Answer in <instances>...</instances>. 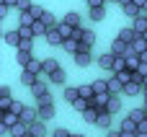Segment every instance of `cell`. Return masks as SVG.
<instances>
[{
	"label": "cell",
	"mask_w": 147,
	"mask_h": 137,
	"mask_svg": "<svg viewBox=\"0 0 147 137\" xmlns=\"http://www.w3.org/2000/svg\"><path fill=\"white\" fill-rule=\"evenodd\" d=\"M129 3H134V0H119V5H129Z\"/></svg>",
	"instance_id": "53"
},
{
	"label": "cell",
	"mask_w": 147,
	"mask_h": 137,
	"mask_svg": "<svg viewBox=\"0 0 147 137\" xmlns=\"http://www.w3.org/2000/svg\"><path fill=\"white\" fill-rule=\"evenodd\" d=\"M36 80H39V75H36V73H31V70L21 67V83H23V85H28V88H31Z\"/></svg>",
	"instance_id": "12"
},
{
	"label": "cell",
	"mask_w": 147,
	"mask_h": 137,
	"mask_svg": "<svg viewBox=\"0 0 147 137\" xmlns=\"http://www.w3.org/2000/svg\"><path fill=\"white\" fill-rule=\"evenodd\" d=\"M67 80V73H65V67H59V70H54L52 75H49V83H54V85H62Z\"/></svg>",
	"instance_id": "18"
},
{
	"label": "cell",
	"mask_w": 147,
	"mask_h": 137,
	"mask_svg": "<svg viewBox=\"0 0 147 137\" xmlns=\"http://www.w3.org/2000/svg\"><path fill=\"white\" fill-rule=\"evenodd\" d=\"M52 137H72V132H70V130H65V127H57V130L52 132Z\"/></svg>",
	"instance_id": "43"
},
{
	"label": "cell",
	"mask_w": 147,
	"mask_h": 137,
	"mask_svg": "<svg viewBox=\"0 0 147 137\" xmlns=\"http://www.w3.org/2000/svg\"><path fill=\"white\" fill-rule=\"evenodd\" d=\"M59 67H62V65H59L57 60H41V73H44V75H52V73L59 70Z\"/></svg>",
	"instance_id": "14"
},
{
	"label": "cell",
	"mask_w": 147,
	"mask_h": 137,
	"mask_svg": "<svg viewBox=\"0 0 147 137\" xmlns=\"http://www.w3.org/2000/svg\"><path fill=\"white\" fill-rule=\"evenodd\" d=\"M142 36H145V39H147V31H145V34H142Z\"/></svg>",
	"instance_id": "57"
},
{
	"label": "cell",
	"mask_w": 147,
	"mask_h": 137,
	"mask_svg": "<svg viewBox=\"0 0 147 137\" xmlns=\"http://www.w3.org/2000/svg\"><path fill=\"white\" fill-rule=\"evenodd\" d=\"M72 106H75V111H80V114H83V111H85V109H88V106H90V101H88V98H83V96H80V98H78V101H72Z\"/></svg>",
	"instance_id": "37"
},
{
	"label": "cell",
	"mask_w": 147,
	"mask_h": 137,
	"mask_svg": "<svg viewBox=\"0 0 147 137\" xmlns=\"http://www.w3.org/2000/svg\"><path fill=\"white\" fill-rule=\"evenodd\" d=\"M109 91H111L114 96H121V93H124V83H121L116 75H111V78H109Z\"/></svg>",
	"instance_id": "13"
},
{
	"label": "cell",
	"mask_w": 147,
	"mask_h": 137,
	"mask_svg": "<svg viewBox=\"0 0 147 137\" xmlns=\"http://www.w3.org/2000/svg\"><path fill=\"white\" fill-rule=\"evenodd\" d=\"M132 26H134V31L142 36V34L147 31V18H142V16H140V18H134V23H132Z\"/></svg>",
	"instance_id": "31"
},
{
	"label": "cell",
	"mask_w": 147,
	"mask_h": 137,
	"mask_svg": "<svg viewBox=\"0 0 147 137\" xmlns=\"http://www.w3.org/2000/svg\"><path fill=\"white\" fill-rule=\"evenodd\" d=\"M72 137H85V135H72Z\"/></svg>",
	"instance_id": "56"
},
{
	"label": "cell",
	"mask_w": 147,
	"mask_h": 137,
	"mask_svg": "<svg viewBox=\"0 0 147 137\" xmlns=\"http://www.w3.org/2000/svg\"><path fill=\"white\" fill-rule=\"evenodd\" d=\"M80 44H88V47H93V44H96V34H93L90 28H85V31H83V41H80Z\"/></svg>",
	"instance_id": "35"
},
{
	"label": "cell",
	"mask_w": 147,
	"mask_h": 137,
	"mask_svg": "<svg viewBox=\"0 0 147 137\" xmlns=\"http://www.w3.org/2000/svg\"><path fill=\"white\" fill-rule=\"evenodd\" d=\"M129 117H132L134 122H145V119H147V111H145V109H134V111H129Z\"/></svg>",
	"instance_id": "39"
},
{
	"label": "cell",
	"mask_w": 147,
	"mask_h": 137,
	"mask_svg": "<svg viewBox=\"0 0 147 137\" xmlns=\"http://www.w3.org/2000/svg\"><path fill=\"white\" fill-rule=\"evenodd\" d=\"M106 111H109V114H119V111H121V101H119V96H111V101L106 104Z\"/></svg>",
	"instance_id": "25"
},
{
	"label": "cell",
	"mask_w": 147,
	"mask_h": 137,
	"mask_svg": "<svg viewBox=\"0 0 147 137\" xmlns=\"http://www.w3.org/2000/svg\"><path fill=\"white\" fill-rule=\"evenodd\" d=\"M8 10H10V5H5V3H0V18H5V16H8Z\"/></svg>",
	"instance_id": "49"
},
{
	"label": "cell",
	"mask_w": 147,
	"mask_h": 137,
	"mask_svg": "<svg viewBox=\"0 0 147 137\" xmlns=\"http://www.w3.org/2000/svg\"><path fill=\"white\" fill-rule=\"evenodd\" d=\"M21 137H34V135H31V132H26V135H21Z\"/></svg>",
	"instance_id": "55"
},
{
	"label": "cell",
	"mask_w": 147,
	"mask_h": 137,
	"mask_svg": "<svg viewBox=\"0 0 147 137\" xmlns=\"http://www.w3.org/2000/svg\"><path fill=\"white\" fill-rule=\"evenodd\" d=\"M93 91H96V93H111V91H109V78L96 80V83H93Z\"/></svg>",
	"instance_id": "27"
},
{
	"label": "cell",
	"mask_w": 147,
	"mask_h": 137,
	"mask_svg": "<svg viewBox=\"0 0 147 137\" xmlns=\"http://www.w3.org/2000/svg\"><path fill=\"white\" fill-rule=\"evenodd\" d=\"M31 5H34L31 0H18V8H16V10H28Z\"/></svg>",
	"instance_id": "47"
},
{
	"label": "cell",
	"mask_w": 147,
	"mask_h": 137,
	"mask_svg": "<svg viewBox=\"0 0 147 137\" xmlns=\"http://www.w3.org/2000/svg\"><path fill=\"white\" fill-rule=\"evenodd\" d=\"M96 124H98L101 130H109V127H111V114H109L106 109H101V114H98V122H96Z\"/></svg>",
	"instance_id": "22"
},
{
	"label": "cell",
	"mask_w": 147,
	"mask_h": 137,
	"mask_svg": "<svg viewBox=\"0 0 147 137\" xmlns=\"http://www.w3.org/2000/svg\"><path fill=\"white\" fill-rule=\"evenodd\" d=\"M121 10H124L129 18H137V16H140V8H137L134 3H129V5H121Z\"/></svg>",
	"instance_id": "34"
},
{
	"label": "cell",
	"mask_w": 147,
	"mask_h": 137,
	"mask_svg": "<svg viewBox=\"0 0 147 137\" xmlns=\"http://www.w3.org/2000/svg\"><path fill=\"white\" fill-rule=\"evenodd\" d=\"M88 3V8H101V5H106V0H85Z\"/></svg>",
	"instance_id": "48"
},
{
	"label": "cell",
	"mask_w": 147,
	"mask_h": 137,
	"mask_svg": "<svg viewBox=\"0 0 147 137\" xmlns=\"http://www.w3.org/2000/svg\"><path fill=\"white\" fill-rule=\"evenodd\" d=\"M145 3H147V0H134V5H137V8H142Z\"/></svg>",
	"instance_id": "52"
},
{
	"label": "cell",
	"mask_w": 147,
	"mask_h": 137,
	"mask_svg": "<svg viewBox=\"0 0 147 137\" xmlns=\"http://www.w3.org/2000/svg\"><path fill=\"white\" fill-rule=\"evenodd\" d=\"M62 21H65V23H70V26H83V23H80V13H75V10H70Z\"/></svg>",
	"instance_id": "28"
},
{
	"label": "cell",
	"mask_w": 147,
	"mask_h": 137,
	"mask_svg": "<svg viewBox=\"0 0 147 137\" xmlns=\"http://www.w3.org/2000/svg\"><path fill=\"white\" fill-rule=\"evenodd\" d=\"M26 70H31V73H36V75H41V62H39V60H34V57H31V62H28V65H26Z\"/></svg>",
	"instance_id": "41"
},
{
	"label": "cell",
	"mask_w": 147,
	"mask_h": 137,
	"mask_svg": "<svg viewBox=\"0 0 147 137\" xmlns=\"http://www.w3.org/2000/svg\"><path fill=\"white\" fill-rule=\"evenodd\" d=\"M21 122V117L16 114V111H0V130H10V127H16Z\"/></svg>",
	"instance_id": "3"
},
{
	"label": "cell",
	"mask_w": 147,
	"mask_h": 137,
	"mask_svg": "<svg viewBox=\"0 0 147 137\" xmlns=\"http://www.w3.org/2000/svg\"><path fill=\"white\" fill-rule=\"evenodd\" d=\"M78 88H80V96H83V98H88V101L96 96V91H93V83H90V85H78Z\"/></svg>",
	"instance_id": "36"
},
{
	"label": "cell",
	"mask_w": 147,
	"mask_h": 137,
	"mask_svg": "<svg viewBox=\"0 0 147 137\" xmlns=\"http://www.w3.org/2000/svg\"><path fill=\"white\" fill-rule=\"evenodd\" d=\"M137 70H140V73H145V75H147V62H140V67H137Z\"/></svg>",
	"instance_id": "51"
},
{
	"label": "cell",
	"mask_w": 147,
	"mask_h": 137,
	"mask_svg": "<svg viewBox=\"0 0 147 137\" xmlns=\"http://www.w3.org/2000/svg\"><path fill=\"white\" fill-rule=\"evenodd\" d=\"M41 21H44L47 26H57V23H59V21L54 18V13H49V10H44V16H41Z\"/></svg>",
	"instance_id": "40"
},
{
	"label": "cell",
	"mask_w": 147,
	"mask_h": 137,
	"mask_svg": "<svg viewBox=\"0 0 147 137\" xmlns=\"http://www.w3.org/2000/svg\"><path fill=\"white\" fill-rule=\"evenodd\" d=\"M137 36H140V34L134 31V26H132V28H121V31H119V39H124L127 44H134V39H137Z\"/></svg>",
	"instance_id": "17"
},
{
	"label": "cell",
	"mask_w": 147,
	"mask_h": 137,
	"mask_svg": "<svg viewBox=\"0 0 147 137\" xmlns=\"http://www.w3.org/2000/svg\"><path fill=\"white\" fill-rule=\"evenodd\" d=\"M31 47H34V39H21V44H18L16 49H26V52H31Z\"/></svg>",
	"instance_id": "44"
},
{
	"label": "cell",
	"mask_w": 147,
	"mask_h": 137,
	"mask_svg": "<svg viewBox=\"0 0 147 137\" xmlns=\"http://www.w3.org/2000/svg\"><path fill=\"white\" fill-rule=\"evenodd\" d=\"M90 49H93V47H88V44H80V49L72 54V57H75V65H78V67H88V65H90V60H93Z\"/></svg>",
	"instance_id": "2"
},
{
	"label": "cell",
	"mask_w": 147,
	"mask_h": 137,
	"mask_svg": "<svg viewBox=\"0 0 147 137\" xmlns=\"http://www.w3.org/2000/svg\"><path fill=\"white\" fill-rule=\"evenodd\" d=\"M36 18H34V13L31 10H18V26H31Z\"/></svg>",
	"instance_id": "16"
},
{
	"label": "cell",
	"mask_w": 147,
	"mask_h": 137,
	"mask_svg": "<svg viewBox=\"0 0 147 137\" xmlns=\"http://www.w3.org/2000/svg\"><path fill=\"white\" fill-rule=\"evenodd\" d=\"M23 109H26V106H23L21 101H13V106H10V111H16L18 117H21V111H23Z\"/></svg>",
	"instance_id": "46"
},
{
	"label": "cell",
	"mask_w": 147,
	"mask_h": 137,
	"mask_svg": "<svg viewBox=\"0 0 147 137\" xmlns=\"http://www.w3.org/2000/svg\"><path fill=\"white\" fill-rule=\"evenodd\" d=\"M140 62H142V57H140L137 52H129V54H127V67H129V70H137Z\"/></svg>",
	"instance_id": "24"
},
{
	"label": "cell",
	"mask_w": 147,
	"mask_h": 137,
	"mask_svg": "<svg viewBox=\"0 0 147 137\" xmlns=\"http://www.w3.org/2000/svg\"><path fill=\"white\" fill-rule=\"evenodd\" d=\"M114 60H116V54L109 49V52H103L101 57H98V65H101V70H106V73H111V67H114Z\"/></svg>",
	"instance_id": "8"
},
{
	"label": "cell",
	"mask_w": 147,
	"mask_h": 137,
	"mask_svg": "<svg viewBox=\"0 0 147 137\" xmlns=\"http://www.w3.org/2000/svg\"><path fill=\"white\" fill-rule=\"evenodd\" d=\"M137 127H140V122H134L129 114H127V117L121 119V124H119V130H121L124 135H137Z\"/></svg>",
	"instance_id": "7"
},
{
	"label": "cell",
	"mask_w": 147,
	"mask_h": 137,
	"mask_svg": "<svg viewBox=\"0 0 147 137\" xmlns=\"http://www.w3.org/2000/svg\"><path fill=\"white\" fill-rule=\"evenodd\" d=\"M62 96H65V101H70V104H72V101H78V98H80V88H75V85H67Z\"/></svg>",
	"instance_id": "21"
},
{
	"label": "cell",
	"mask_w": 147,
	"mask_h": 137,
	"mask_svg": "<svg viewBox=\"0 0 147 137\" xmlns=\"http://www.w3.org/2000/svg\"><path fill=\"white\" fill-rule=\"evenodd\" d=\"M13 106V98L10 96H0V111H8Z\"/></svg>",
	"instance_id": "42"
},
{
	"label": "cell",
	"mask_w": 147,
	"mask_h": 137,
	"mask_svg": "<svg viewBox=\"0 0 147 137\" xmlns=\"http://www.w3.org/2000/svg\"><path fill=\"white\" fill-rule=\"evenodd\" d=\"M132 47H134V52H137V54H142V52H147V39H145V36H137Z\"/></svg>",
	"instance_id": "32"
},
{
	"label": "cell",
	"mask_w": 147,
	"mask_h": 137,
	"mask_svg": "<svg viewBox=\"0 0 147 137\" xmlns=\"http://www.w3.org/2000/svg\"><path fill=\"white\" fill-rule=\"evenodd\" d=\"M5 5H10V8H18V0H3Z\"/></svg>",
	"instance_id": "50"
},
{
	"label": "cell",
	"mask_w": 147,
	"mask_h": 137,
	"mask_svg": "<svg viewBox=\"0 0 147 137\" xmlns=\"http://www.w3.org/2000/svg\"><path fill=\"white\" fill-rule=\"evenodd\" d=\"M36 109H39V119H52L54 117V101H41V104H36Z\"/></svg>",
	"instance_id": "6"
},
{
	"label": "cell",
	"mask_w": 147,
	"mask_h": 137,
	"mask_svg": "<svg viewBox=\"0 0 147 137\" xmlns=\"http://www.w3.org/2000/svg\"><path fill=\"white\" fill-rule=\"evenodd\" d=\"M98 114H101V109H96V106H88V109L83 111V119H85L88 124H96V122H98Z\"/></svg>",
	"instance_id": "15"
},
{
	"label": "cell",
	"mask_w": 147,
	"mask_h": 137,
	"mask_svg": "<svg viewBox=\"0 0 147 137\" xmlns=\"http://www.w3.org/2000/svg\"><path fill=\"white\" fill-rule=\"evenodd\" d=\"M124 96H142V85L134 83V80H129V83L124 85Z\"/></svg>",
	"instance_id": "19"
},
{
	"label": "cell",
	"mask_w": 147,
	"mask_h": 137,
	"mask_svg": "<svg viewBox=\"0 0 147 137\" xmlns=\"http://www.w3.org/2000/svg\"><path fill=\"white\" fill-rule=\"evenodd\" d=\"M140 57H142V62H147V52H142V54H140Z\"/></svg>",
	"instance_id": "54"
},
{
	"label": "cell",
	"mask_w": 147,
	"mask_h": 137,
	"mask_svg": "<svg viewBox=\"0 0 147 137\" xmlns=\"http://www.w3.org/2000/svg\"><path fill=\"white\" fill-rule=\"evenodd\" d=\"M28 132L34 137H47V127H44V119H36L34 124H28Z\"/></svg>",
	"instance_id": "11"
},
{
	"label": "cell",
	"mask_w": 147,
	"mask_h": 137,
	"mask_svg": "<svg viewBox=\"0 0 147 137\" xmlns=\"http://www.w3.org/2000/svg\"><path fill=\"white\" fill-rule=\"evenodd\" d=\"M52 47H62L65 44V36H62V31H59V23L57 26H49V31H47V36H44Z\"/></svg>",
	"instance_id": "4"
},
{
	"label": "cell",
	"mask_w": 147,
	"mask_h": 137,
	"mask_svg": "<svg viewBox=\"0 0 147 137\" xmlns=\"http://www.w3.org/2000/svg\"><path fill=\"white\" fill-rule=\"evenodd\" d=\"M39 119V109L36 106H26L23 111H21V122H26V124H34Z\"/></svg>",
	"instance_id": "9"
},
{
	"label": "cell",
	"mask_w": 147,
	"mask_h": 137,
	"mask_svg": "<svg viewBox=\"0 0 147 137\" xmlns=\"http://www.w3.org/2000/svg\"><path fill=\"white\" fill-rule=\"evenodd\" d=\"M111 96H114V93H96V96L90 98V106H96V109H106V104L111 101Z\"/></svg>",
	"instance_id": "10"
},
{
	"label": "cell",
	"mask_w": 147,
	"mask_h": 137,
	"mask_svg": "<svg viewBox=\"0 0 147 137\" xmlns=\"http://www.w3.org/2000/svg\"><path fill=\"white\" fill-rule=\"evenodd\" d=\"M121 70H127V57L116 54V60H114V67H111V73L116 75V73H121Z\"/></svg>",
	"instance_id": "26"
},
{
	"label": "cell",
	"mask_w": 147,
	"mask_h": 137,
	"mask_svg": "<svg viewBox=\"0 0 147 137\" xmlns=\"http://www.w3.org/2000/svg\"><path fill=\"white\" fill-rule=\"evenodd\" d=\"M132 75H134V70H129V67H127V70H121V73H116V78H119V80H121L124 85H127V83L132 80Z\"/></svg>",
	"instance_id": "38"
},
{
	"label": "cell",
	"mask_w": 147,
	"mask_h": 137,
	"mask_svg": "<svg viewBox=\"0 0 147 137\" xmlns=\"http://www.w3.org/2000/svg\"><path fill=\"white\" fill-rule=\"evenodd\" d=\"M26 132H28V124L26 122H18L16 127H10V135L13 137H21V135H26Z\"/></svg>",
	"instance_id": "30"
},
{
	"label": "cell",
	"mask_w": 147,
	"mask_h": 137,
	"mask_svg": "<svg viewBox=\"0 0 147 137\" xmlns=\"http://www.w3.org/2000/svg\"><path fill=\"white\" fill-rule=\"evenodd\" d=\"M31 93H34L36 104H41V101H52V93H49V85H47V80H44V73H41L39 80L31 85Z\"/></svg>",
	"instance_id": "1"
},
{
	"label": "cell",
	"mask_w": 147,
	"mask_h": 137,
	"mask_svg": "<svg viewBox=\"0 0 147 137\" xmlns=\"http://www.w3.org/2000/svg\"><path fill=\"white\" fill-rule=\"evenodd\" d=\"M111 52H114V54H121V57H127L129 52H134V47H132V44H127L124 39H119V36H116V39H114V44H111Z\"/></svg>",
	"instance_id": "5"
},
{
	"label": "cell",
	"mask_w": 147,
	"mask_h": 137,
	"mask_svg": "<svg viewBox=\"0 0 147 137\" xmlns=\"http://www.w3.org/2000/svg\"><path fill=\"white\" fill-rule=\"evenodd\" d=\"M5 44L18 47V44H21V31H18V28H16V31H5Z\"/></svg>",
	"instance_id": "20"
},
{
	"label": "cell",
	"mask_w": 147,
	"mask_h": 137,
	"mask_svg": "<svg viewBox=\"0 0 147 137\" xmlns=\"http://www.w3.org/2000/svg\"><path fill=\"white\" fill-rule=\"evenodd\" d=\"M28 10L34 13V18H41V16H44V8H41V5H31Z\"/></svg>",
	"instance_id": "45"
},
{
	"label": "cell",
	"mask_w": 147,
	"mask_h": 137,
	"mask_svg": "<svg viewBox=\"0 0 147 137\" xmlns=\"http://www.w3.org/2000/svg\"><path fill=\"white\" fill-rule=\"evenodd\" d=\"M62 49H67V52H72V54H75V52L80 49V41L70 36V39H65V44H62Z\"/></svg>",
	"instance_id": "29"
},
{
	"label": "cell",
	"mask_w": 147,
	"mask_h": 137,
	"mask_svg": "<svg viewBox=\"0 0 147 137\" xmlns=\"http://www.w3.org/2000/svg\"><path fill=\"white\" fill-rule=\"evenodd\" d=\"M103 16H106V5H101V8H90V21H103Z\"/></svg>",
	"instance_id": "33"
},
{
	"label": "cell",
	"mask_w": 147,
	"mask_h": 137,
	"mask_svg": "<svg viewBox=\"0 0 147 137\" xmlns=\"http://www.w3.org/2000/svg\"><path fill=\"white\" fill-rule=\"evenodd\" d=\"M16 60H18L21 67H26V65L31 62V52H26V49H16Z\"/></svg>",
	"instance_id": "23"
}]
</instances>
